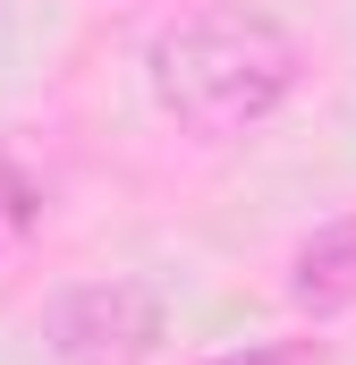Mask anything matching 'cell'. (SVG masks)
Segmentation results:
<instances>
[{
	"label": "cell",
	"instance_id": "1",
	"mask_svg": "<svg viewBox=\"0 0 356 365\" xmlns=\"http://www.w3.org/2000/svg\"><path fill=\"white\" fill-rule=\"evenodd\" d=\"M297 68H305L297 34L271 9H238V0L187 9V17H170L145 43L153 102L170 110L187 136H204V145H229V136L263 128L271 110L297 93Z\"/></svg>",
	"mask_w": 356,
	"mask_h": 365
},
{
	"label": "cell",
	"instance_id": "2",
	"mask_svg": "<svg viewBox=\"0 0 356 365\" xmlns=\"http://www.w3.org/2000/svg\"><path fill=\"white\" fill-rule=\"evenodd\" d=\"M162 331H170L162 289H153V280H127V272L68 280V289H51V306H43V349L60 365H153Z\"/></svg>",
	"mask_w": 356,
	"mask_h": 365
},
{
	"label": "cell",
	"instance_id": "3",
	"mask_svg": "<svg viewBox=\"0 0 356 365\" xmlns=\"http://www.w3.org/2000/svg\"><path fill=\"white\" fill-rule=\"evenodd\" d=\"M288 297H297L305 314H340V306H356V212L323 221V230L288 255Z\"/></svg>",
	"mask_w": 356,
	"mask_h": 365
},
{
	"label": "cell",
	"instance_id": "4",
	"mask_svg": "<svg viewBox=\"0 0 356 365\" xmlns=\"http://www.w3.org/2000/svg\"><path fill=\"white\" fill-rule=\"evenodd\" d=\"M34 212H43V187L26 179L17 162H0V247H17L34 230Z\"/></svg>",
	"mask_w": 356,
	"mask_h": 365
},
{
	"label": "cell",
	"instance_id": "5",
	"mask_svg": "<svg viewBox=\"0 0 356 365\" xmlns=\"http://www.w3.org/2000/svg\"><path fill=\"white\" fill-rule=\"evenodd\" d=\"M221 365H297V349H238V357H221Z\"/></svg>",
	"mask_w": 356,
	"mask_h": 365
}]
</instances>
